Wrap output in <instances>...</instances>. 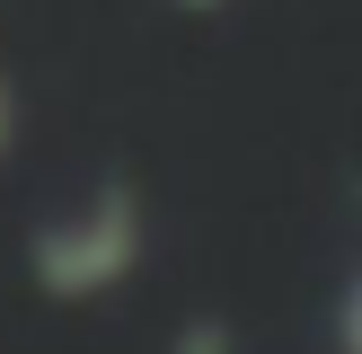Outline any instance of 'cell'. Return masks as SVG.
<instances>
[{
  "instance_id": "obj_1",
  "label": "cell",
  "mask_w": 362,
  "mask_h": 354,
  "mask_svg": "<svg viewBox=\"0 0 362 354\" xmlns=\"http://www.w3.org/2000/svg\"><path fill=\"white\" fill-rule=\"evenodd\" d=\"M141 257V204L124 186H106L88 212H71V222L35 230V275H45V292L80 301V292H106V283H124Z\"/></svg>"
},
{
  "instance_id": "obj_2",
  "label": "cell",
  "mask_w": 362,
  "mask_h": 354,
  "mask_svg": "<svg viewBox=\"0 0 362 354\" xmlns=\"http://www.w3.org/2000/svg\"><path fill=\"white\" fill-rule=\"evenodd\" d=\"M0 142H9V88H0Z\"/></svg>"
}]
</instances>
